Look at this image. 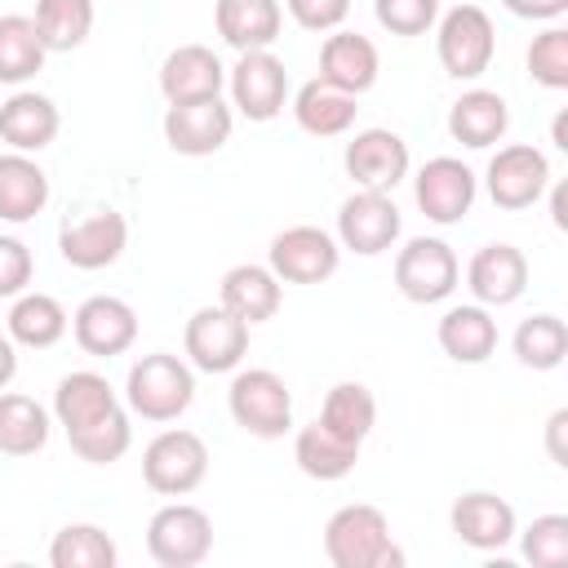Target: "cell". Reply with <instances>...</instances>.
I'll list each match as a JSON object with an SVG mask.
<instances>
[{"mask_svg":"<svg viewBox=\"0 0 568 568\" xmlns=\"http://www.w3.org/2000/svg\"><path fill=\"white\" fill-rule=\"evenodd\" d=\"M324 555L333 568H399L404 550L390 537V524L377 506L351 501L324 524Z\"/></svg>","mask_w":568,"mask_h":568,"instance_id":"1","label":"cell"},{"mask_svg":"<svg viewBox=\"0 0 568 568\" xmlns=\"http://www.w3.org/2000/svg\"><path fill=\"white\" fill-rule=\"evenodd\" d=\"M124 395H129V408L146 422H173L191 408L195 399V373L191 364H182L178 355L169 351H151L142 355L133 368H129V382H124Z\"/></svg>","mask_w":568,"mask_h":568,"instance_id":"2","label":"cell"},{"mask_svg":"<svg viewBox=\"0 0 568 568\" xmlns=\"http://www.w3.org/2000/svg\"><path fill=\"white\" fill-rule=\"evenodd\" d=\"M226 408H231L235 426L257 439H280L293 426V395H288L284 377L271 368L235 373V382L226 390Z\"/></svg>","mask_w":568,"mask_h":568,"instance_id":"3","label":"cell"},{"mask_svg":"<svg viewBox=\"0 0 568 568\" xmlns=\"http://www.w3.org/2000/svg\"><path fill=\"white\" fill-rule=\"evenodd\" d=\"M209 475V448L195 430H160L142 453V479L160 497H186Z\"/></svg>","mask_w":568,"mask_h":568,"instance_id":"4","label":"cell"},{"mask_svg":"<svg viewBox=\"0 0 568 568\" xmlns=\"http://www.w3.org/2000/svg\"><path fill=\"white\" fill-rule=\"evenodd\" d=\"M213 550V519L191 506V501H173L160 506L146 524V555L160 568H195L204 564Z\"/></svg>","mask_w":568,"mask_h":568,"instance_id":"5","label":"cell"},{"mask_svg":"<svg viewBox=\"0 0 568 568\" xmlns=\"http://www.w3.org/2000/svg\"><path fill=\"white\" fill-rule=\"evenodd\" d=\"M435 49H439V67L453 75V80H479L493 62V49H497V36H493V18L479 9V4H457L439 18V36H435Z\"/></svg>","mask_w":568,"mask_h":568,"instance_id":"6","label":"cell"},{"mask_svg":"<svg viewBox=\"0 0 568 568\" xmlns=\"http://www.w3.org/2000/svg\"><path fill=\"white\" fill-rule=\"evenodd\" d=\"M457 280H462V266H457V253L444 240L417 235L395 253V288L417 306L444 302L457 288Z\"/></svg>","mask_w":568,"mask_h":568,"instance_id":"7","label":"cell"},{"mask_svg":"<svg viewBox=\"0 0 568 568\" xmlns=\"http://www.w3.org/2000/svg\"><path fill=\"white\" fill-rule=\"evenodd\" d=\"M182 346H186V355H191V364L200 373H231L248 355V324L240 315H231L222 302L217 306H200L186 320Z\"/></svg>","mask_w":568,"mask_h":568,"instance_id":"8","label":"cell"},{"mask_svg":"<svg viewBox=\"0 0 568 568\" xmlns=\"http://www.w3.org/2000/svg\"><path fill=\"white\" fill-rule=\"evenodd\" d=\"M226 84H231L235 111L248 115V120H257V124L275 120L284 111V102H288V71H284V62L271 49L240 53V62L231 67Z\"/></svg>","mask_w":568,"mask_h":568,"instance_id":"9","label":"cell"},{"mask_svg":"<svg viewBox=\"0 0 568 568\" xmlns=\"http://www.w3.org/2000/svg\"><path fill=\"white\" fill-rule=\"evenodd\" d=\"M488 195H493V204L497 209H506V213H519V209H532L541 195H546V186H550V164H546V155L537 151V146H528V142H510V146H501L493 160H488Z\"/></svg>","mask_w":568,"mask_h":568,"instance_id":"10","label":"cell"},{"mask_svg":"<svg viewBox=\"0 0 568 568\" xmlns=\"http://www.w3.org/2000/svg\"><path fill=\"white\" fill-rule=\"evenodd\" d=\"M399 209L386 191H355L351 200H342L337 209V244L359 253V257H377L399 240Z\"/></svg>","mask_w":568,"mask_h":568,"instance_id":"11","label":"cell"},{"mask_svg":"<svg viewBox=\"0 0 568 568\" xmlns=\"http://www.w3.org/2000/svg\"><path fill=\"white\" fill-rule=\"evenodd\" d=\"M231 106L217 98H195V102H169L164 111V142L178 155H213L231 142Z\"/></svg>","mask_w":568,"mask_h":568,"instance_id":"12","label":"cell"},{"mask_svg":"<svg viewBox=\"0 0 568 568\" xmlns=\"http://www.w3.org/2000/svg\"><path fill=\"white\" fill-rule=\"evenodd\" d=\"M271 271L284 280V284H320L337 271L342 262V244L320 231V226H288L271 240Z\"/></svg>","mask_w":568,"mask_h":568,"instance_id":"13","label":"cell"},{"mask_svg":"<svg viewBox=\"0 0 568 568\" xmlns=\"http://www.w3.org/2000/svg\"><path fill=\"white\" fill-rule=\"evenodd\" d=\"M475 191H479L475 173H470L462 160H453V155L426 160L422 173H417V182H413L417 209H422L430 222H439V226L462 222V217L470 213V204H475Z\"/></svg>","mask_w":568,"mask_h":568,"instance_id":"14","label":"cell"},{"mask_svg":"<svg viewBox=\"0 0 568 568\" xmlns=\"http://www.w3.org/2000/svg\"><path fill=\"white\" fill-rule=\"evenodd\" d=\"M71 333H75V346L84 355H98V359H111V355H124L138 337V315L124 297H111V293H98V297H84L80 311L71 315Z\"/></svg>","mask_w":568,"mask_h":568,"instance_id":"15","label":"cell"},{"mask_svg":"<svg viewBox=\"0 0 568 568\" xmlns=\"http://www.w3.org/2000/svg\"><path fill=\"white\" fill-rule=\"evenodd\" d=\"M129 244V222L115 209H93L58 231V248L75 271H102L111 266Z\"/></svg>","mask_w":568,"mask_h":568,"instance_id":"16","label":"cell"},{"mask_svg":"<svg viewBox=\"0 0 568 568\" xmlns=\"http://www.w3.org/2000/svg\"><path fill=\"white\" fill-rule=\"evenodd\" d=\"M346 173L364 191H395L408 178V142L390 129H359L346 142Z\"/></svg>","mask_w":568,"mask_h":568,"instance_id":"17","label":"cell"},{"mask_svg":"<svg viewBox=\"0 0 568 568\" xmlns=\"http://www.w3.org/2000/svg\"><path fill=\"white\" fill-rule=\"evenodd\" d=\"M466 288L479 306H510L528 288V257L515 244H484L466 266Z\"/></svg>","mask_w":568,"mask_h":568,"instance_id":"18","label":"cell"},{"mask_svg":"<svg viewBox=\"0 0 568 568\" xmlns=\"http://www.w3.org/2000/svg\"><path fill=\"white\" fill-rule=\"evenodd\" d=\"M448 524L470 550H501L515 537V510L497 493H462L448 510Z\"/></svg>","mask_w":568,"mask_h":568,"instance_id":"19","label":"cell"},{"mask_svg":"<svg viewBox=\"0 0 568 568\" xmlns=\"http://www.w3.org/2000/svg\"><path fill=\"white\" fill-rule=\"evenodd\" d=\"M320 80L359 98L377 84V49L359 31H333L320 49Z\"/></svg>","mask_w":568,"mask_h":568,"instance_id":"20","label":"cell"},{"mask_svg":"<svg viewBox=\"0 0 568 568\" xmlns=\"http://www.w3.org/2000/svg\"><path fill=\"white\" fill-rule=\"evenodd\" d=\"M226 84V67L217 62L213 49L204 44H178L164 67H160V93L169 102H195V98H217Z\"/></svg>","mask_w":568,"mask_h":568,"instance_id":"21","label":"cell"},{"mask_svg":"<svg viewBox=\"0 0 568 568\" xmlns=\"http://www.w3.org/2000/svg\"><path fill=\"white\" fill-rule=\"evenodd\" d=\"M213 22L235 53H248V49H271L280 40L284 9L280 0H217Z\"/></svg>","mask_w":568,"mask_h":568,"instance_id":"22","label":"cell"},{"mask_svg":"<svg viewBox=\"0 0 568 568\" xmlns=\"http://www.w3.org/2000/svg\"><path fill=\"white\" fill-rule=\"evenodd\" d=\"M58 106L44 93L18 89L13 98L0 102V142H9L13 151H44L58 138Z\"/></svg>","mask_w":568,"mask_h":568,"instance_id":"23","label":"cell"},{"mask_svg":"<svg viewBox=\"0 0 568 568\" xmlns=\"http://www.w3.org/2000/svg\"><path fill=\"white\" fill-rule=\"evenodd\" d=\"M280 275L271 266H257V262H240L222 275V288H217V302L240 315L244 324H262L280 311Z\"/></svg>","mask_w":568,"mask_h":568,"instance_id":"24","label":"cell"},{"mask_svg":"<svg viewBox=\"0 0 568 568\" xmlns=\"http://www.w3.org/2000/svg\"><path fill=\"white\" fill-rule=\"evenodd\" d=\"M506 129H510V106H506V98L493 93V89H470V93H462V98L453 102V111H448V133H453L462 146H470V151H484V146L501 142Z\"/></svg>","mask_w":568,"mask_h":568,"instance_id":"25","label":"cell"},{"mask_svg":"<svg viewBox=\"0 0 568 568\" xmlns=\"http://www.w3.org/2000/svg\"><path fill=\"white\" fill-rule=\"evenodd\" d=\"M49 204V178L27 151L0 155V222H31Z\"/></svg>","mask_w":568,"mask_h":568,"instance_id":"26","label":"cell"},{"mask_svg":"<svg viewBox=\"0 0 568 568\" xmlns=\"http://www.w3.org/2000/svg\"><path fill=\"white\" fill-rule=\"evenodd\" d=\"M439 346L448 359L457 364H484L497 351V320L488 315V306H453L439 320Z\"/></svg>","mask_w":568,"mask_h":568,"instance_id":"27","label":"cell"},{"mask_svg":"<svg viewBox=\"0 0 568 568\" xmlns=\"http://www.w3.org/2000/svg\"><path fill=\"white\" fill-rule=\"evenodd\" d=\"M293 462H297L302 475H311V479H320V484H333V479H346V475L355 470L359 444H351V439L333 435L328 426L311 422V426H302L297 439H293Z\"/></svg>","mask_w":568,"mask_h":568,"instance_id":"28","label":"cell"},{"mask_svg":"<svg viewBox=\"0 0 568 568\" xmlns=\"http://www.w3.org/2000/svg\"><path fill=\"white\" fill-rule=\"evenodd\" d=\"M115 404H120V399H115L111 382H106L102 373H89V368L67 373V377L58 382V390H53V417H58L62 430H80V426L98 422L102 413H111Z\"/></svg>","mask_w":568,"mask_h":568,"instance_id":"29","label":"cell"},{"mask_svg":"<svg viewBox=\"0 0 568 568\" xmlns=\"http://www.w3.org/2000/svg\"><path fill=\"white\" fill-rule=\"evenodd\" d=\"M355 111H359L355 98L342 93V89H333V84H324V80L302 84L297 98H293V120L311 138H337V133H346L355 124Z\"/></svg>","mask_w":568,"mask_h":568,"instance_id":"30","label":"cell"},{"mask_svg":"<svg viewBox=\"0 0 568 568\" xmlns=\"http://www.w3.org/2000/svg\"><path fill=\"white\" fill-rule=\"evenodd\" d=\"M67 333V311L58 297L49 293H18V302L9 306V337L13 346H31V351H49L53 342H62Z\"/></svg>","mask_w":568,"mask_h":568,"instance_id":"31","label":"cell"},{"mask_svg":"<svg viewBox=\"0 0 568 568\" xmlns=\"http://www.w3.org/2000/svg\"><path fill=\"white\" fill-rule=\"evenodd\" d=\"M49 444V413L31 395L0 390V453L31 457Z\"/></svg>","mask_w":568,"mask_h":568,"instance_id":"32","label":"cell"},{"mask_svg":"<svg viewBox=\"0 0 568 568\" xmlns=\"http://www.w3.org/2000/svg\"><path fill=\"white\" fill-rule=\"evenodd\" d=\"M320 426H328L333 435L351 439V444H364L368 430L377 426V399L364 382H337L328 395H324V408L315 417Z\"/></svg>","mask_w":568,"mask_h":568,"instance_id":"33","label":"cell"},{"mask_svg":"<svg viewBox=\"0 0 568 568\" xmlns=\"http://www.w3.org/2000/svg\"><path fill=\"white\" fill-rule=\"evenodd\" d=\"M36 31L49 53L80 49L93 31V0H36Z\"/></svg>","mask_w":568,"mask_h":568,"instance_id":"34","label":"cell"},{"mask_svg":"<svg viewBox=\"0 0 568 568\" xmlns=\"http://www.w3.org/2000/svg\"><path fill=\"white\" fill-rule=\"evenodd\" d=\"M44 40L31 18L4 13L0 18V84H22L44 67Z\"/></svg>","mask_w":568,"mask_h":568,"instance_id":"35","label":"cell"},{"mask_svg":"<svg viewBox=\"0 0 568 568\" xmlns=\"http://www.w3.org/2000/svg\"><path fill=\"white\" fill-rule=\"evenodd\" d=\"M49 564L53 568H115L120 550L98 524H67L49 541Z\"/></svg>","mask_w":568,"mask_h":568,"instance_id":"36","label":"cell"},{"mask_svg":"<svg viewBox=\"0 0 568 568\" xmlns=\"http://www.w3.org/2000/svg\"><path fill=\"white\" fill-rule=\"evenodd\" d=\"M515 359L524 368H537V373H550L564 364L568 355V324L559 315H528L519 328H515Z\"/></svg>","mask_w":568,"mask_h":568,"instance_id":"37","label":"cell"},{"mask_svg":"<svg viewBox=\"0 0 568 568\" xmlns=\"http://www.w3.org/2000/svg\"><path fill=\"white\" fill-rule=\"evenodd\" d=\"M67 439H71V453H75V457H84V462H93V466H111V462H120V457L129 453L133 426H129V413L115 404V408L102 413L98 422H89V426H80V430H67Z\"/></svg>","mask_w":568,"mask_h":568,"instance_id":"38","label":"cell"},{"mask_svg":"<svg viewBox=\"0 0 568 568\" xmlns=\"http://www.w3.org/2000/svg\"><path fill=\"white\" fill-rule=\"evenodd\" d=\"M528 75L541 89H568V31L564 27H546L541 36H532L528 44Z\"/></svg>","mask_w":568,"mask_h":568,"instance_id":"39","label":"cell"},{"mask_svg":"<svg viewBox=\"0 0 568 568\" xmlns=\"http://www.w3.org/2000/svg\"><path fill=\"white\" fill-rule=\"evenodd\" d=\"M524 559L537 568H564L568 564V515H541L524 528Z\"/></svg>","mask_w":568,"mask_h":568,"instance_id":"40","label":"cell"},{"mask_svg":"<svg viewBox=\"0 0 568 568\" xmlns=\"http://www.w3.org/2000/svg\"><path fill=\"white\" fill-rule=\"evenodd\" d=\"M373 13L390 36H426L439 18V0H373Z\"/></svg>","mask_w":568,"mask_h":568,"instance_id":"41","label":"cell"},{"mask_svg":"<svg viewBox=\"0 0 568 568\" xmlns=\"http://www.w3.org/2000/svg\"><path fill=\"white\" fill-rule=\"evenodd\" d=\"M31 248L18 235H0V297H18L31 284Z\"/></svg>","mask_w":568,"mask_h":568,"instance_id":"42","label":"cell"},{"mask_svg":"<svg viewBox=\"0 0 568 568\" xmlns=\"http://www.w3.org/2000/svg\"><path fill=\"white\" fill-rule=\"evenodd\" d=\"M293 22L306 31H337L351 13V0H284Z\"/></svg>","mask_w":568,"mask_h":568,"instance_id":"43","label":"cell"},{"mask_svg":"<svg viewBox=\"0 0 568 568\" xmlns=\"http://www.w3.org/2000/svg\"><path fill=\"white\" fill-rule=\"evenodd\" d=\"M515 18H532V22H550L568 9V0H501Z\"/></svg>","mask_w":568,"mask_h":568,"instance_id":"44","label":"cell"},{"mask_svg":"<svg viewBox=\"0 0 568 568\" xmlns=\"http://www.w3.org/2000/svg\"><path fill=\"white\" fill-rule=\"evenodd\" d=\"M564 430H568V408H555L546 422V453L555 466H568V448H564Z\"/></svg>","mask_w":568,"mask_h":568,"instance_id":"45","label":"cell"},{"mask_svg":"<svg viewBox=\"0 0 568 568\" xmlns=\"http://www.w3.org/2000/svg\"><path fill=\"white\" fill-rule=\"evenodd\" d=\"M13 377H18V346H13V337L0 333V390H4Z\"/></svg>","mask_w":568,"mask_h":568,"instance_id":"46","label":"cell"},{"mask_svg":"<svg viewBox=\"0 0 568 568\" xmlns=\"http://www.w3.org/2000/svg\"><path fill=\"white\" fill-rule=\"evenodd\" d=\"M550 213H555V226L568 231V191H564V186L550 191Z\"/></svg>","mask_w":568,"mask_h":568,"instance_id":"47","label":"cell"},{"mask_svg":"<svg viewBox=\"0 0 568 568\" xmlns=\"http://www.w3.org/2000/svg\"><path fill=\"white\" fill-rule=\"evenodd\" d=\"M550 142H555L559 151H568V111L555 115V124H550Z\"/></svg>","mask_w":568,"mask_h":568,"instance_id":"48","label":"cell"}]
</instances>
